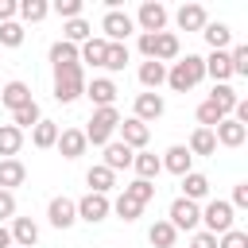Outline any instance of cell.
I'll return each instance as SVG.
<instances>
[{
	"label": "cell",
	"mask_w": 248,
	"mask_h": 248,
	"mask_svg": "<svg viewBox=\"0 0 248 248\" xmlns=\"http://www.w3.org/2000/svg\"><path fill=\"white\" fill-rule=\"evenodd\" d=\"M202 78H205V66H202V58H198V54H186V58H178V62L167 70V85H170L174 93L194 89Z\"/></svg>",
	"instance_id": "obj_1"
},
{
	"label": "cell",
	"mask_w": 248,
	"mask_h": 248,
	"mask_svg": "<svg viewBox=\"0 0 248 248\" xmlns=\"http://www.w3.org/2000/svg\"><path fill=\"white\" fill-rule=\"evenodd\" d=\"M85 93V74H81V62L74 66H54V101L70 105Z\"/></svg>",
	"instance_id": "obj_2"
},
{
	"label": "cell",
	"mask_w": 248,
	"mask_h": 248,
	"mask_svg": "<svg viewBox=\"0 0 248 248\" xmlns=\"http://www.w3.org/2000/svg\"><path fill=\"white\" fill-rule=\"evenodd\" d=\"M140 50H143V58L147 62H170V58H178V35L174 31H159V35H140Z\"/></svg>",
	"instance_id": "obj_3"
},
{
	"label": "cell",
	"mask_w": 248,
	"mask_h": 248,
	"mask_svg": "<svg viewBox=\"0 0 248 248\" xmlns=\"http://www.w3.org/2000/svg\"><path fill=\"white\" fill-rule=\"evenodd\" d=\"M116 124H120V112H116V108H97V112H93V120H89V128H85V143L105 147V143L112 140Z\"/></svg>",
	"instance_id": "obj_4"
},
{
	"label": "cell",
	"mask_w": 248,
	"mask_h": 248,
	"mask_svg": "<svg viewBox=\"0 0 248 248\" xmlns=\"http://www.w3.org/2000/svg\"><path fill=\"white\" fill-rule=\"evenodd\" d=\"M202 221H205V232L221 236V232H229V229H232V205H229V202H221V198H213V202L202 209Z\"/></svg>",
	"instance_id": "obj_5"
},
{
	"label": "cell",
	"mask_w": 248,
	"mask_h": 248,
	"mask_svg": "<svg viewBox=\"0 0 248 248\" xmlns=\"http://www.w3.org/2000/svg\"><path fill=\"white\" fill-rule=\"evenodd\" d=\"M101 31H105V43H124V39L136 31V23H132V16H128V12L112 8V12H105V19H101Z\"/></svg>",
	"instance_id": "obj_6"
},
{
	"label": "cell",
	"mask_w": 248,
	"mask_h": 248,
	"mask_svg": "<svg viewBox=\"0 0 248 248\" xmlns=\"http://www.w3.org/2000/svg\"><path fill=\"white\" fill-rule=\"evenodd\" d=\"M116 128H120V143H124V147H132V151H140V147H147V140H151V128H147L143 120H136V116H128V120H120Z\"/></svg>",
	"instance_id": "obj_7"
},
{
	"label": "cell",
	"mask_w": 248,
	"mask_h": 248,
	"mask_svg": "<svg viewBox=\"0 0 248 248\" xmlns=\"http://www.w3.org/2000/svg\"><path fill=\"white\" fill-rule=\"evenodd\" d=\"M78 205V221H89V225H97V221H105L108 217V194H85L81 202H74Z\"/></svg>",
	"instance_id": "obj_8"
},
{
	"label": "cell",
	"mask_w": 248,
	"mask_h": 248,
	"mask_svg": "<svg viewBox=\"0 0 248 248\" xmlns=\"http://www.w3.org/2000/svg\"><path fill=\"white\" fill-rule=\"evenodd\" d=\"M174 229H198V221H202V209H198V202H186V198H174L170 202V217H167Z\"/></svg>",
	"instance_id": "obj_9"
},
{
	"label": "cell",
	"mask_w": 248,
	"mask_h": 248,
	"mask_svg": "<svg viewBox=\"0 0 248 248\" xmlns=\"http://www.w3.org/2000/svg\"><path fill=\"white\" fill-rule=\"evenodd\" d=\"M132 23H140V27H143V35H159V31L167 27V8H163V4H155V0H147Z\"/></svg>",
	"instance_id": "obj_10"
},
{
	"label": "cell",
	"mask_w": 248,
	"mask_h": 248,
	"mask_svg": "<svg viewBox=\"0 0 248 248\" xmlns=\"http://www.w3.org/2000/svg\"><path fill=\"white\" fill-rule=\"evenodd\" d=\"M54 147H58V155H62V159H78V155H85V147H89V143H85V132H81V128H62Z\"/></svg>",
	"instance_id": "obj_11"
},
{
	"label": "cell",
	"mask_w": 248,
	"mask_h": 248,
	"mask_svg": "<svg viewBox=\"0 0 248 248\" xmlns=\"http://www.w3.org/2000/svg\"><path fill=\"white\" fill-rule=\"evenodd\" d=\"M46 217H50V225H54V229H70V225L78 221V205H74L70 198H50Z\"/></svg>",
	"instance_id": "obj_12"
},
{
	"label": "cell",
	"mask_w": 248,
	"mask_h": 248,
	"mask_svg": "<svg viewBox=\"0 0 248 248\" xmlns=\"http://www.w3.org/2000/svg\"><path fill=\"white\" fill-rule=\"evenodd\" d=\"M202 66H205V74L213 78V85H229V78H232V66H229V50H213L209 58H202Z\"/></svg>",
	"instance_id": "obj_13"
},
{
	"label": "cell",
	"mask_w": 248,
	"mask_h": 248,
	"mask_svg": "<svg viewBox=\"0 0 248 248\" xmlns=\"http://www.w3.org/2000/svg\"><path fill=\"white\" fill-rule=\"evenodd\" d=\"M213 140H217V143H225V147H240V143L248 140V128H244V124H236L232 116H225V120L213 128Z\"/></svg>",
	"instance_id": "obj_14"
},
{
	"label": "cell",
	"mask_w": 248,
	"mask_h": 248,
	"mask_svg": "<svg viewBox=\"0 0 248 248\" xmlns=\"http://www.w3.org/2000/svg\"><path fill=\"white\" fill-rule=\"evenodd\" d=\"M132 155H136V151H132V147H124L120 140H108V143H105V163H101V167H108V170L116 174V170L132 167Z\"/></svg>",
	"instance_id": "obj_15"
},
{
	"label": "cell",
	"mask_w": 248,
	"mask_h": 248,
	"mask_svg": "<svg viewBox=\"0 0 248 248\" xmlns=\"http://www.w3.org/2000/svg\"><path fill=\"white\" fill-rule=\"evenodd\" d=\"M159 163H163V170H170V174H178V178H182V174H190V163H194V155H190L182 143H174V147H167V155H163Z\"/></svg>",
	"instance_id": "obj_16"
},
{
	"label": "cell",
	"mask_w": 248,
	"mask_h": 248,
	"mask_svg": "<svg viewBox=\"0 0 248 248\" xmlns=\"http://www.w3.org/2000/svg\"><path fill=\"white\" fill-rule=\"evenodd\" d=\"M8 232H12V244L16 248H35V240H39V225L31 217H16Z\"/></svg>",
	"instance_id": "obj_17"
},
{
	"label": "cell",
	"mask_w": 248,
	"mask_h": 248,
	"mask_svg": "<svg viewBox=\"0 0 248 248\" xmlns=\"http://www.w3.org/2000/svg\"><path fill=\"white\" fill-rule=\"evenodd\" d=\"M27 182V167L19 163V159H0V190H16V186H23Z\"/></svg>",
	"instance_id": "obj_18"
},
{
	"label": "cell",
	"mask_w": 248,
	"mask_h": 248,
	"mask_svg": "<svg viewBox=\"0 0 248 248\" xmlns=\"http://www.w3.org/2000/svg\"><path fill=\"white\" fill-rule=\"evenodd\" d=\"M174 23H178L182 31H202L209 19H205V8H202V4H182V8L174 12Z\"/></svg>",
	"instance_id": "obj_19"
},
{
	"label": "cell",
	"mask_w": 248,
	"mask_h": 248,
	"mask_svg": "<svg viewBox=\"0 0 248 248\" xmlns=\"http://www.w3.org/2000/svg\"><path fill=\"white\" fill-rule=\"evenodd\" d=\"M85 93H89V101H93L97 108H112V101H116V85H112L108 78H93V81L85 85Z\"/></svg>",
	"instance_id": "obj_20"
},
{
	"label": "cell",
	"mask_w": 248,
	"mask_h": 248,
	"mask_svg": "<svg viewBox=\"0 0 248 248\" xmlns=\"http://www.w3.org/2000/svg\"><path fill=\"white\" fill-rule=\"evenodd\" d=\"M0 101L16 112V108H23V105H31L35 97H31V89L23 85V81H8V85H0Z\"/></svg>",
	"instance_id": "obj_21"
},
{
	"label": "cell",
	"mask_w": 248,
	"mask_h": 248,
	"mask_svg": "<svg viewBox=\"0 0 248 248\" xmlns=\"http://www.w3.org/2000/svg\"><path fill=\"white\" fill-rule=\"evenodd\" d=\"M163 108H167V105H163L159 93H140V97H136V120H143V124H147V120H159Z\"/></svg>",
	"instance_id": "obj_22"
},
{
	"label": "cell",
	"mask_w": 248,
	"mask_h": 248,
	"mask_svg": "<svg viewBox=\"0 0 248 248\" xmlns=\"http://www.w3.org/2000/svg\"><path fill=\"white\" fill-rule=\"evenodd\" d=\"M85 182H89V194H108L116 186V174L108 167H89L85 170Z\"/></svg>",
	"instance_id": "obj_23"
},
{
	"label": "cell",
	"mask_w": 248,
	"mask_h": 248,
	"mask_svg": "<svg viewBox=\"0 0 248 248\" xmlns=\"http://www.w3.org/2000/svg\"><path fill=\"white\" fill-rule=\"evenodd\" d=\"M205 194H209V178H205V174H198V170L182 174V198H186V202H202Z\"/></svg>",
	"instance_id": "obj_24"
},
{
	"label": "cell",
	"mask_w": 248,
	"mask_h": 248,
	"mask_svg": "<svg viewBox=\"0 0 248 248\" xmlns=\"http://www.w3.org/2000/svg\"><path fill=\"white\" fill-rule=\"evenodd\" d=\"M163 81H167V66H163V62H143V66H140V85H143L147 93H155Z\"/></svg>",
	"instance_id": "obj_25"
},
{
	"label": "cell",
	"mask_w": 248,
	"mask_h": 248,
	"mask_svg": "<svg viewBox=\"0 0 248 248\" xmlns=\"http://www.w3.org/2000/svg\"><path fill=\"white\" fill-rule=\"evenodd\" d=\"M147 240H151L155 248H174V240H178V229H174L170 221H155V225L147 229Z\"/></svg>",
	"instance_id": "obj_26"
},
{
	"label": "cell",
	"mask_w": 248,
	"mask_h": 248,
	"mask_svg": "<svg viewBox=\"0 0 248 248\" xmlns=\"http://www.w3.org/2000/svg\"><path fill=\"white\" fill-rule=\"evenodd\" d=\"M19 147H23V132L16 124H0V155L4 159H16Z\"/></svg>",
	"instance_id": "obj_27"
},
{
	"label": "cell",
	"mask_w": 248,
	"mask_h": 248,
	"mask_svg": "<svg viewBox=\"0 0 248 248\" xmlns=\"http://www.w3.org/2000/svg\"><path fill=\"white\" fill-rule=\"evenodd\" d=\"M105 50H108V43H105V39H85V43H81V50H78V62L105 66Z\"/></svg>",
	"instance_id": "obj_28"
},
{
	"label": "cell",
	"mask_w": 248,
	"mask_h": 248,
	"mask_svg": "<svg viewBox=\"0 0 248 248\" xmlns=\"http://www.w3.org/2000/svg\"><path fill=\"white\" fill-rule=\"evenodd\" d=\"M190 155H213L217 151V140H213V128H194V136H190V147H186Z\"/></svg>",
	"instance_id": "obj_29"
},
{
	"label": "cell",
	"mask_w": 248,
	"mask_h": 248,
	"mask_svg": "<svg viewBox=\"0 0 248 248\" xmlns=\"http://www.w3.org/2000/svg\"><path fill=\"white\" fill-rule=\"evenodd\" d=\"M132 167H136V174L143 178V182H151L159 170H163V163H159V155H151V151H140V155H132Z\"/></svg>",
	"instance_id": "obj_30"
},
{
	"label": "cell",
	"mask_w": 248,
	"mask_h": 248,
	"mask_svg": "<svg viewBox=\"0 0 248 248\" xmlns=\"http://www.w3.org/2000/svg\"><path fill=\"white\" fill-rule=\"evenodd\" d=\"M31 143H35V147H54V143H58V124H54V120H39V124L31 128Z\"/></svg>",
	"instance_id": "obj_31"
},
{
	"label": "cell",
	"mask_w": 248,
	"mask_h": 248,
	"mask_svg": "<svg viewBox=\"0 0 248 248\" xmlns=\"http://www.w3.org/2000/svg\"><path fill=\"white\" fill-rule=\"evenodd\" d=\"M202 35H205V43H209L213 50H225V46L232 43V31H229L225 23H205V27H202Z\"/></svg>",
	"instance_id": "obj_32"
},
{
	"label": "cell",
	"mask_w": 248,
	"mask_h": 248,
	"mask_svg": "<svg viewBox=\"0 0 248 248\" xmlns=\"http://www.w3.org/2000/svg\"><path fill=\"white\" fill-rule=\"evenodd\" d=\"M16 12H19L27 23H39V19H46L50 4H46V0H19V4H16Z\"/></svg>",
	"instance_id": "obj_33"
},
{
	"label": "cell",
	"mask_w": 248,
	"mask_h": 248,
	"mask_svg": "<svg viewBox=\"0 0 248 248\" xmlns=\"http://www.w3.org/2000/svg\"><path fill=\"white\" fill-rule=\"evenodd\" d=\"M89 35H93V27H89L85 19H66V27H62V39H66V43H74V46H78V43H85Z\"/></svg>",
	"instance_id": "obj_34"
},
{
	"label": "cell",
	"mask_w": 248,
	"mask_h": 248,
	"mask_svg": "<svg viewBox=\"0 0 248 248\" xmlns=\"http://www.w3.org/2000/svg\"><path fill=\"white\" fill-rule=\"evenodd\" d=\"M50 62H54V66H74V62H78V46L66 43V39H58V43L50 46Z\"/></svg>",
	"instance_id": "obj_35"
},
{
	"label": "cell",
	"mask_w": 248,
	"mask_h": 248,
	"mask_svg": "<svg viewBox=\"0 0 248 248\" xmlns=\"http://www.w3.org/2000/svg\"><path fill=\"white\" fill-rule=\"evenodd\" d=\"M128 62H132L128 46H124V43H108V50H105V70H124Z\"/></svg>",
	"instance_id": "obj_36"
},
{
	"label": "cell",
	"mask_w": 248,
	"mask_h": 248,
	"mask_svg": "<svg viewBox=\"0 0 248 248\" xmlns=\"http://www.w3.org/2000/svg\"><path fill=\"white\" fill-rule=\"evenodd\" d=\"M209 105H217L225 116L232 112V105H236V89L232 85H213V93H209Z\"/></svg>",
	"instance_id": "obj_37"
},
{
	"label": "cell",
	"mask_w": 248,
	"mask_h": 248,
	"mask_svg": "<svg viewBox=\"0 0 248 248\" xmlns=\"http://www.w3.org/2000/svg\"><path fill=\"white\" fill-rule=\"evenodd\" d=\"M12 120H16V128L23 132V128H35V124L43 120V112H39V105L31 101V105H23V108H16V112H12Z\"/></svg>",
	"instance_id": "obj_38"
},
{
	"label": "cell",
	"mask_w": 248,
	"mask_h": 248,
	"mask_svg": "<svg viewBox=\"0 0 248 248\" xmlns=\"http://www.w3.org/2000/svg\"><path fill=\"white\" fill-rule=\"evenodd\" d=\"M108 209H116V217H120V221H136V217L143 213V205H140V202H132L128 194H120V198H116Z\"/></svg>",
	"instance_id": "obj_39"
},
{
	"label": "cell",
	"mask_w": 248,
	"mask_h": 248,
	"mask_svg": "<svg viewBox=\"0 0 248 248\" xmlns=\"http://www.w3.org/2000/svg\"><path fill=\"white\" fill-rule=\"evenodd\" d=\"M221 120H225V112H221L217 105H209V101L198 105V128H217Z\"/></svg>",
	"instance_id": "obj_40"
},
{
	"label": "cell",
	"mask_w": 248,
	"mask_h": 248,
	"mask_svg": "<svg viewBox=\"0 0 248 248\" xmlns=\"http://www.w3.org/2000/svg\"><path fill=\"white\" fill-rule=\"evenodd\" d=\"M124 194H128L132 202H140V205H147V202L155 198V186H151V182H143V178H136L132 186H124Z\"/></svg>",
	"instance_id": "obj_41"
},
{
	"label": "cell",
	"mask_w": 248,
	"mask_h": 248,
	"mask_svg": "<svg viewBox=\"0 0 248 248\" xmlns=\"http://www.w3.org/2000/svg\"><path fill=\"white\" fill-rule=\"evenodd\" d=\"M229 66H232V78H248V46H244V43H240V46H232Z\"/></svg>",
	"instance_id": "obj_42"
},
{
	"label": "cell",
	"mask_w": 248,
	"mask_h": 248,
	"mask_svg": "<svg viewBox=\"0 0 248 248\" xmlns=\"http://www.w3.org/2000/svg\"><path fill=\"white\" fill-rule=\"evenodd\" d=\"M23 43V27L12 19V23H0V46H19Z\"/></svg>",
	"instance_id": "obj_43"
},
{
	"label": "cell",
	"mask_w": 248,
	"mask_h": 248,
	"mask_svg": "<svg viewBox=\"0 0 248 248\" xmlns=\"http://www.w3.org/2000/svg\"><path fill=\"white\" fill-rule=\"evenodd\" d=\"M217 248H248V232L244 229H229V232H221Z\"/></svg>",
	"instance_id": "obj_44"
},
{
	"label": "cell",
	"mask_w": 248,
	"mask_h": 248,
	"mask_svg": "<svg viewBox=\"0 0 248 248\" xmlns=\"http://www.w3.org/2000/svg\"><path fill=\"white\" fill-rule=\"evenodd\" d=\"M54 12H58L62 19H81V0H58Z\"/></svg>",
	"instance_id": "obj_45"
},
{
	"label": "cell",
	"mask_w": 248,
	"mask_h": 248,
	"mask_svg": "<svg viewBox=\"0 0 248 248\" xmlns=\"http://www.w3.org/2000/svg\"><path fill=\"white\" fill-rule=\"evenodd\" d=\"M4 217H16V194H8V190H0V225H4Z\"/></svg>",
	"instance_id": "obj_46"
},
{
	"label": "cell",
	"mask_w": 248,
	"mask_h": 248,
	"mask_svg": "<svg viewBox=\"0 0 248 248\" xmlns=\"http://www.w3.org/2000/svg\"><path fill=\"white\" fill-rule=\"evenodd\" d=\"M229 205H232V209H236V205H240V209L248 205V182H240V186H232V202H229Z\"/></svg>",
	"instance_id": "obj_47"
},
{
	"label": "cell",
	"mask_w": 248,
	"mask_h": 248,
	"mask_svg": "<svg viewBox=\"0 0 248 248\" xmlns=\"http://www.w3.org/2000/svg\"><path fill=\"white\" fill-rule=\"evenodd\" d=\"M190 248H217V236H213V232H194Z\"/></svg>",
	"instance_id": "obj_48"
},
{
	"label": "cell",
	"mask_w": 248,
	"mask_h": 248,
	"mask_svg": "<svg viewBox=\"0 0 248 248\" xmlns=\"http://www.w3.org/2000/svg\"><path fill=\"white\" fill-rule=\"evenodd\" d=\"M16 16V0H0V23H12Z\"/></svg>",
	"instance_id": "obj_49"
},
{
	"label": "cell",
	"mask_w": 248,
	"mask_h": 248,
	"mask_svg": "<svg viewBox=\"0 0 248 248\" xmlns=\"http://www.w3.org/2000/svg\"><path fill=\"white\" fill-rule=\"evenodd\" d=\"M0 248H12V232H8L4 225H0Z\"/></svg>",
	"instance_id": "obj_50"
},
{
	"label": "cell",
	"mask_w": 248,
	"mask_h": 248,
	"mask_svg": "<svg viewBox=\"0 0 248 248\" xmlns=\"http://www.w3.org/2000/svg\"><path fill=\"white\" fill-rule=\"evenodd\" d=\"M12 248H16V244H12Z\"/></svg>",
	"instance_id": "obj_51"
}]
</instances>
